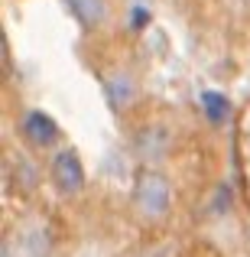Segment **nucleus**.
Listing matches in <instances>:
<instances>
[{"instance_id": "8", "label": "nucleus", "mask_w": 250, "mask_h": 257, "mask_svg": "<svg viewBox=\"0 0 250 257\" xmlns=\"http://www.w3.org/2000/svg\"><path fill=\"white\" fill-rule=\"evenodd\" d=\"M146 20H150V13H146L143 7H140V10L133 7V10H130V30H133V33H137V30H143V26H146Z\"/></svg>"}, {"instance_id": "4", "label": "nucleus", "mask_w": 250, "mask_h": 257, "mask_svg": "<svg viewBox=\"0 0 250 257\" xmlns=\"http://www.w3.org/2000/svg\"><path fill=\"white\" fill-rule=\"evenodd\" d=\"M104 91H107V101H111L114 111H124V107H130L133 98H137V82H133L130 72H114L104 82Z\"/></svg>"}, {"instance_id": "2", "label": "nucleus", "mask_w": 250, "mask_h": 257, "mask_svg": "<svg viewBox=\"0 0 250 257\" xmlns=\"http://www.w3.org/2000/svg\"><path fill=\"white\" fill-rule=\"evenodd\" d=\"M52 182L62 195H75L85 186V166L75 150H59L52 160Z\"/></svg>"}, {"instance_id": "5", "label": "nucleus", "mask_w": 250, "mask_h": 257, "mask_svg": "<svg viewBox=\"0 0 250 257\" xmlns=\"http://www.w3.org/2000/svg\"><path fill=\"white\" fill-rule=\"evenodd\" d=\"M69 10L75 13V20L85 26V30H98L107 20V4L104 0H65Z\"/></svg>"}, {"instance_id": "7", "label": "nucleus", "mask_w": 250, "mask_h": 257, "mask_svg": "<svg viewBox=\"0 0 250 257\" xmlns=\"http://www.w3.org/2000/svg\"><path fill=\"white\" fill-rule=\"evenodd\" d=\"M201 107H205V117L211 120V124H224L227 114H231V101L221 91H205L201 94Z\"/></svg>"}, {"instance_id": "1", "label": "nucleus", "mask_w": 250, "mask_h": 257, "mask_svg": "<svg viewBox=\"0 0 250 257\" xmlns=\"http://www.w3.org/2000/svg\"><path fill=\"white\" fill-rule=\"evenodd\" d=\"M172 202V189L169 179L156 170H140L137 182H133V205L146 215V218H163Z\"/></svg>"}, {"instance_id": "6", "label": "nucleus", "mask_w": 250, "mask_h": 257, "mask_svg": "<svg viewBox=\"0 0 250 257\" xmlns=\"http://www.w3.org/2000/svg\"><path fill=\"white\" fill-rule=\"evenodd\" d=\"M166 147H169V134L163 127H146L137 137V150H140V157H146V160L166 157Z\"/></svg>"}, {"instance_id": "3", "label": "nucleus", "mask_w": 250, "mask_h": 257, "mask_svg": "<svg viewBox=\"0 0 250 257\" xmlns=\"http://www.w3.org/2000/svg\"><path fill=\"white\" fill-rule=\"evenodd\" d=\"M23 134L26 140H33V147H52L59 137V124L43 111H30L23 117Z\"/></svg>"}]
</instances>
